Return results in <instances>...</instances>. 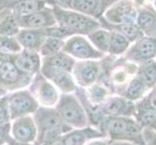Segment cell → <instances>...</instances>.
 Masks as SVG:
<instances>
[{
  "mask_svg": "<svg viewBox=\"0 0 156 145\" xmlns=\"http://www.w3.org/2000/svg\"><path fill=\"white\" fill-rule=\"evenodd\" d=\"M123 109V103L121 101H114L109 105V111L112 113H118Z\"/></svg>",
  "mask_w": 156,
  "mask_h": 145,
  "instance_id": "obj_26",
  "label": "cell"
},
{
  "mask_svg": "<svg viewBox=\"0 0 156 145\" xmlns=\"http://www.w3.org/2000/svg\"><path fill=\"white\" fill-rule=\"evenodd\" d=\"M43 93H44V95H45V98H52L53 97V90H52V88L51 87H50V86H45V88H44V90H43Z\"/></svg>",
  "mask_w": 156,
  "mask_h": 145,
  "instance_id": "obj_27",
  "label": "cell"
},
{
  "mask_svg": "<svg viewBox=\"0 0 156 145\" xmlns=\"http://www.w3.org/2000/svg\"><path fill=\"white\" fill-rule=\"evenodd\" d=\"M43 0H16L13 5V14L17 18L24 17L44 9Z\"/></svg>",
  "mask_w": 156,
  "mask_h": 145,
  "instance_id": "obj_5",
  "label": "cell"
},
{
  "mask_svg": "<svg viewBox=\"0 0 156 145\" xmlns=\"http://www.w3.org/2000/svg\"><path fill=\"white\" fill-rule=\"evenodd\" d=\"M63 116L66 118L68 121H77L80 116V112L77 105H67L62 110Z\"/></svg>",
  "mask_w": 156,
  "mask_h": 145,
  "instance_id": "obj_21",
  "label": "cell"
},
{
  "mask_svg": "<svg viewBox=\"0 0 156 145\" xmlns=\"http://www.w3.org/2000/svg\"><path fill=\"white\" fill-rule=\"evenodd\" d=\"M12 106H13L14 110L17 111V112L26 111L31 107V102L27 98H23V97H17V98L13 99Z\"/></svg>",
  "mask_w": 156,
  "mask_h": 145,
  "instance_id": "obj_19",
  "label": "cell"
},
{
  "mask_svg": "<svg viewBox=\"0 0 156 145\" xmlns=\"http://www.w3.org/2000/svg\"><path fill=\"white\" fill-rule=\"evenodd\" d=\"M63 47V42L61 39L49 37L46 38L42 44V53L44 55H52L60 50Z\"/></svg>",
  "mask_w": 156,
  "mask_h": 145,
  "instance_id": "obj_9",
  "label": "cell"
},
{
  "mask_svg": "<svg viewBox=\"0 0 156 145\" xmlns=\"http://www.w3.org/2000/svg\"><path fill=\"white\" fill-rule=\"evenodd\" d=\"M153 17L149 14H142L139 18V24L141 26H149L153 22Z\"/></svg>",
  "mask_w": 156,
  "mask_h": 145,
  "instance_id": "obj_24",
  "label": "cell"
},
{
  "mask_svg": "<svg viewBox=\"0 0 156 145\" xmlns=\"http://www.w3.org/2000/svg\"><path fill=\"white\" fill-rule=\"evenodd\" d=\"M0 1H1V0H0Z\"/></svg>",
  "mask_w": 156,
  "mask_h": 145,
  "instance_id": "obj_32",
  "label": "cell"
},
{
  "mask_svg": "<svg viewBox=\"0 0 156 145\" xmlns=\"http://www.w3.org/2000/svg\"><path fill=\"white\" fill-rule=\"evenodd\" d=\"M143 92H144L143 82L139 79H135V80H133V82L130 84V86H129L127 95L129 98H131V99H137L143 94Z\"/></svg>",
  "mask_w": 156,
  "mask_h": 145,
  "instance_id": "obj_20",
  "label": "cell"
},
{
  "mask_svg": "<svg viewBox=\"0 0 156 145\" xmlns=\"http://www.w3.org/2000/svg\"><path fill=\"white\" fill-rule=\"evenodd\" d=\"M20 27L24 29H46L55 25L56 19L52 10L42 9L24 17L17 18Z\"/></svg>",
  "mask_w": 156,
  "mask_h": 145,
  "instance_id": "obj_2",
  "label": "cell"
},
{
  "mask_svg": "<svg viewBox=\"0 0 156 145\" xmlns=\"http://www.w3.org/2000/svg\"><path fill=\"white\" fill-rule=\"evenodd\" d=\"M52 12L59 26L69 31L70 34L87 33L98 27V23L85 14L67 11L58 7L53 9Z\"/></svg>",
  "mask_w": 156,
  "mask_h": 145,
  "instance_id": "obj_1",
  "label": "cell"
},
{
  "mask_svg": "<svg viewBox=\"0 0 156 145\" xmlns=\"http://www.w3.org/2000/svg\"><path fill=\"white\" fill-rule=\"evenodd\" d=\"M0 76L7 81H14L18 78L19 76L18 68L12 62L4 61L1 70H0Z\"/></svg>",
  "mask_w": 156,
  "mask_h": 145,
  "instance_id": "obj_12",
  "label": "cell"
},
{
  "mask_svg": "<svg viewBox=\"0 0 156 145\" xmlns=\"http://www.w3.org/2000/svg\"><path fill=\"white\" fill-rule=\"evenodd\" d=\"M20 47L17 40L12 37L0 36V50L4 52H18Z\"/></svg>",
  "mask_w": 156,
  "mask_h": 145,
  "instance_id": "obj_15",
  "label": "cell"
},
{
  "mask_svg": "<svg viewBox=\"0 0 156 145\" xmlns=\"http://www.w3.org/2000/svg\"><path fill=\"white\" fill-rule=\"evenodd\" d=\"M5 117H6V113H5V110L2 106H0V123L3 122L5 120Z\"/></svg>",
  "mask_w": 156,
  "mask_h": 145,
  "instance_id": "obj_28",
  "label": "cell"
},
{
  "mask_svg": "<svg viewBox=\"0 0 156 145\" xmlns=\"http://www.w3.org/2000/svg\"><path fill=\"white\" fill-rule=\"evenodd\" d=\"M46 36L45 29H23L18 33V41L26 48L34 50L42 46Z\"/></svg>",
  "mask_w": 156,
  "mask_h": 145,
  "instance_id": "obj_4",
  "label": "cell"
},
{
  "mask_svg": "<svg viewBox=\"0 0 156 145\" xmlns=\"http://www.w3.org/2000/svg\"><path fill=\"white\" fill-rule=\"evenodd\" d=\"M151 105L153 106V109H156V90H155V92L152 96V99H151Z\"/></svg>",
  "mask_w": 156,
  "mask_h": 145,
  "instance_id": "obj_29",
  "label": "cell"
},
{
  "mask_svg": "<svg viewBox=\"0 0 156 145\" xmlns=\"http://www.w3.org/2000/svg\"><path fill=\"white\" fill-rule=\"evenodd\" d=\"M83 136L78 135V133H75V135H72L66 139L65 145H80L83 143Z\"/></svg>",
  "mask_w": 156,
  "mask_h": 145,
  "instance_id": "obj_25",
  "label": "cell"
},
{
  "mask_svg": "<svg viewBox=\"0 0 156 145\" xmlns=\"http://www.w3.org/2000/svg\"><path fill=\"white\" fill-rule=\"evenodd\" d=\"M120 31L123 33V35L128 37L130 39H135L138 35V28L135 25L131 23H125L120 26Z\"/></svg>",
  "mask_w": 156,
  "mask_h": 145,
  "instance_id": "obj_22",
  "label": "cell"
},
{
  "mask_svg": "<svg viewBox=\"0 0 156 145\" xmlns=\"http://www.w3.org/2000/svg\"><path fill=\"white\" fill-rule=\"evenodd\" d=\"M73 8L83 14H90L97 8V0H74Z\"/></svg>",
  "mask_w": 156,
  "mask_h": 145,
  "instance_id": "obj_14",
  "label": "cell"
},
{
  "mask_svg": "<svg viewBox=\"0 0 156 145\" xmlns=\"http://www.w3.org/2000/svg\"><path fill=\"white\" fill-rule=\"evenodd\" d=\"M65 50L71 54L80 58H90L97 56V53L91 46L82 37H73L70 39L65 46Z\"/></svg>",
  "mask_w": 156,
  "mask_h": 145,
  "instance_id": "obj_3",
  "label": "cell"
},
{
  "mask_svg": "<svg viewBox=\"0 0 156 145\" xmlns=\"http://www.w3.org/2000/svg\"><path fill=\"white\" fill-rule=\"evenodd\" d=\"M72 65L73 60L64 54H58L53 56L50 62V67L52 71H55V73L70 71Z\"/></svg>",
  "mask_w": 156,
  "mask_h": 145,
  "instance_id": "obj_8",
  "label": "cell"
},
{
  "mask_svg": "<svg viewBox=\"0 0 156 145\" xmlns=\"http://www.w3.org/2000/svg\"><path fill=\"white\" fill-rule=\"evenodd\" d=\"M110 130L115 133H134L137 132V128L133 124L123 120H112L109 124Z\"/></svg>",
  "mask_w": 156,
  "mask_h": 145,
  "instance_id": "obj_10",
  "label": "cell"
},
{
  "mask_svg": "<svg viewBox=\"0 0 156 145\" xmlns=\"http://www.w3.org/2000/svg\"><path fill=\"white\" fill-rule=\"evenodd\" d=\"M138 50L143 57L149 58L154 55L156 46L154 42L150 39H144L138 44Z\"/></svg>",
  "mask_w": 156,
  "mask_h": 145,
  "instance_id": "obj_16",
  "label": "cell"
},
{
  "mask_svg": "<svg viewBox=\"0 0 156 145\" xmlns=\"http://www.w3.org/2000/svg\"><path fill=\"white\" fill-rule=\"evenodd\" d=\"M20 32V25L17 17L10 13L6 15L0 21V36L12 37Z\"/></svg>",
  "mask_w": 156,
  "mask_h": 145,
  "instance_id": "obj_7",
  "label": "cell"
},
{
  "mask_svg": "<svg viewBox=\"0 0 156 145\" xmlns=\"http://www.w3.org/2000/svg\"><path fill=\"white\" fill-rule=\"evenodd\" d=\"M142 82L147 85H152L156 81V65H149L141 72Z\"/></svg>",
  "mask_w": 156,
  "mask_h": 145,
  "instance_id": "obj_17",
  "label": "cell"
},
{
  "mask_svg": "<svg viewBox=\"0 0 156 145\" xmlns=\"http://www.w3.org/2000/svg\"><path fill=\"white\" fill-rule=\"evenodd\" d=\"M3 62H4L3 59L0 58V70H1V67H2V65H3Z\"/></svg>",
  "mask_w": 156,
  "mask_h": 145,
  "instance_id": "obj_31",
  "label": "cell"
},
{
  "mask_svg": "<svg viewBox=\"0 0 156 145\" xmlns=\"http://www.w3.org/2000/svg\"><path fill=\"white\" fill-rule=\"evenodd\" d=\"M59 1H61L63 4H65V5H69L70 3H71V0H59Z\"/></svg>",
  "mask_w": 156,
  "mask_h": 145,
  "instance_id": "obj_30",
  "label": "cell"
},
{
  "mask_svg": "<svg viewBox=\"0 0 156 145\" xmlns=\"http://www.w3.org/2000/svg\"><path fill=\"white\" fill-rule=\"evenodd\" d=\"M90 39L94 44L102 50H108L110 43V35L108 32L103 30H98L90 34Z\"/></svg>",
  "mask_w": 156,
  "mask_h": 145,
  "instance_id": "obj_13",
  "label": "cell"
},
{
  "mask_svg": "<svg viewBox=\"0 0 156 145\" xmlns=\"http://www.w3.org/2000/svg\"><path fill=\"white\" fill-rule=\"evenodd\" d=\"M128 42L126 38L121 34L114 33L110 37V43H109V48L112 52L115 53H120L127 47Z\"/></svg>",
  "mask_w": 156,
  "mask_h": 145,
  "instance_id": "obj_11",
  "label": "cell"
},
{
  "mask_svg": "<svg viewBox=\"0 0 156 145\" xmlns=\"http://www.w3.org/2000/svg\"><path fill=\"white\" fill-rule=\"evenodd\" d=\"M80 76L83 79L87 82H90L95 79L97 76V68H96L93 64L87 63L80 68Z\"/></svg>",
  "mask_w": 156,
  "mask_h": 145,
  "instance_id": "obj_18",
  "label": "cell"
},
{
  "mask_svg": "<svg viewBox=\"0 0 156 145\" xmlns=\"http://www.w3.org/2000/svg\"><path fill=\"white\" fill-rule=\"evenodd\" d=\"M15 133L17 136L20 139H27L31 136V130L28 126L26 125H20L16 129Z\"/></svg>",
  "mask_w": 156,
  "mask_h": 145,
  "instance_id": "obj_23",
  "label": "cell"
},
{
  "mask_svg": "<svg viewBox=\"0 0 156 145\" xmlns=\"http://www.w3.org/2000/svg\"><path fill=\"white\" fill-rule=\"evenodd\" d=\"M38 64V55L31 51H24L16 58V67L25 72H33Z\"/></svg>",
  "mask_w": 156,
  "mask_h": 145,
  "instance_id": "obj_6",
  "label": "cell"
}]
</instances>
